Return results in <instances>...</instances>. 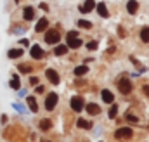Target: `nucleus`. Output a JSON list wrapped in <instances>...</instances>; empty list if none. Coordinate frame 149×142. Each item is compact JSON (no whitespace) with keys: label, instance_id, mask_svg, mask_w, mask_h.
Segmentation results:
<instances>
[{"label":"nucleus","instance_id":"39448f33","mask_svg":"<svg viewBox=\"0 0 149 142\" xmlns=\"http://www.w3.org/2000/svg\"><path fill=\"white\" fill-rule=\"evenodd\" d=\"M45 42H47V43H57V42H59V33H57V30H49L47 35H45Z\"/></svg>","mask_w":149,"mask_h":142},{"label":"nucleus","instance_id":"f8f14e48","mask_svg":"<svg viewBox=\"0 0 149 142\" xmlns=\"http://www.w3.org/2000/svg\"><path fill=\"white\" fill-rule=\"evenodd\" d=\"M85 109H87V113H88V114H94V116L101 113V107L97 106V104H92V102H90V104H87Z\"/></svg>","mask_w":149,"mask_h":142},{"label":"nucleus","instance_id":"ddd939ff","mask_svg":"<svg viewBox=\"0 0 149 142\" xmlns=\"http://www.w3.org/2000/svg\"><path fill=\"white\" fill-rule=\"evenodd\" d=\"M101 95H102V101H104V102H108V104H111L113 101H114V95H113L111 90H102V94H101Z\"/></svg>","mask_w":149,"mask_h":142},{"label":"nucleus","instance_id":"0eeeda50","mask_svg":"<svg viewBox=\"0 0 149 142\" xmlns=\"http://www.w3.org/2000/svg\"><path fill=\"white\" fill-rule=\"evenodd\" d=\"M45 74H47V78L50 80L52 85H59V74H57V71L56 70H47L45 71Z\"/></svg>","mask_w":149,"mask_h":142},{"label":"nucleus","instance_id":"a878e982","mask_svg":"<svg viewBox=\"0 0 149 142\" xmlns=\"http://www.w3.org/2000/svg\"><path fill=\"white\" fill-rule=\"evenodd\" d=\"M97 47H99L97 42H88V43H87V49H88V50H95Z\"/></svg>","mask_w":149,"mask_h":142},{"label":"nucleus","instance_id":"4be33fe9","mask_svg":"<svg viewBox=\"0 0 149 142\" xmlns=\"http://www.w3.org/2000/svg\"><path fill=\"white\" fill-rule=\"evenodd\" d=\"M141 38H142V42H149V28L148 26H144L141 30Z\"/></svg>","mask_w":149,"mask_h":142},{"label":"nucleus","instance_id":"423d86ee","mask_svg":"<svg viewBox=\"0 0 149 142\" xmlns=\"http://www.w3.org/2000/svg\"><path fill=\"white\" fill-rule=\"evenodd\" d=\"M70 104H71V109L78 113V111H81V109H83V99H81L80 95H74L73 99H71V102H70Z\"/></svg>","mask_w":149,"mask_h":142},{"label":"nucleus","instance_id":"6ab92c4d","mask_svg":"<svg viewBox=\"0 0 149 142\" xmlns=\"http://www.w3.org/2000/svg\"><path fill=\"white\" fill-rule=\"evenodd\" d=\"M10 87H12L14 90H19L21 81H19V76H17V74H14V76H12V80H10Z\"/></svg>","mask_w":149,"mask_h":142},{"label":"nucleus","instance_id":"2eb2a0df","mask_svg":"<svg viewBox=\"0 0 149 142\" xmlns=\"http://www.w3.org/2000/svg\"><path fill=\"white\" fill-rule=\"evenodd\" d=\"M23 16H24L26 21H31V19L35 17V9H33V7H26L24 12H23Z\"/></svg>","mask_w":149,"mask_h":142},{"label":"nucleus","instance_id":"7c9ffc66","mask_svg":"<svg viewBox=\"0 0 149 142\" xmlns=\"http://www.w3.org/2000/svg\"><path fill=\"white\" fill-rule=\"evenodd\" d=\"M130 61H132V63H134V64H135V66H141V64H139V61H137V59H135V57H130Z\"/></svg>","mask_w":149,"mask_h":142},{"label":"nucleus","instance_id":"6e6552de","mask_svg":"<svg viewBox=\"0 0 149 142\" xmlns=\"http://www.w3.org/2000/svg\"><path fill=\"white\" fill-rule=\"evenodd\" d=\"M30 54H31L33 59H42V57H43V50H42V47H38V45H33V47H31Z\"/></svg>","mask_w":149,"mask_h":142},{"label":"nucleus","instance_id":"aec40b11","mask_svg":"<svg viewBox=\"0 0 149 142\" xmlns=\"http://www.w3.org/2000/svg\"><path fill=\"white\" fill-rule=\"evenodd\" d=\"M76 125H78L80 128H85V130L92 127V123H90V121H87V120H83V118H80V120L76 121Z\"/></svg>","mask_w":149,"mask_h":142},{"label":"nucleus","instance_id":"bb28decb","mask_svg":"<svg viewBox=\"0 0 149 142\" xmlns=\"http://www.w3.org/2000/svg\"><path fill=\"white\" fill-rule=\"evenodd\" d=\"M116 113H118V107L111 106V109H109V118H114V116H116Z\"/></svg>","mask_w":149,"mask_h":142},{"label":"nucleus","instance_id":"f257e3e1","mask_svg":"<svg viewBox=\"0 0 149 142\" xmlns=\"http://www.w3.org/2000/svg\"><path fill=\"white\" fill-rule=\"evenodd\" d=\"M66 40H68V45L66 47H70V49H78L81 45V40L78 38V33L76 31H70L68 36H66Z\"/></svg>","mask_w":149,"mask_h":142},{"label":"nucleus","instance_id":"cd10ccee","mask_svg":"<svg viewBox=\"0 0 149 142\" xmlns=\"http://www.w3.org/2000/svg\"><path fill=\"white\" fill-rule=\"evenodd\" d=\"M127 120H128V121H137V116H134V114H127Z\"/></svg>","mask_w":149,"mask_h":142},{"label":"nucleus","instance_id":"20e7f679","mask_svg":"<svg viewBox=\"0 0 149 142\" xmlns=\"http://www.w3.org/2000/svg\"><path fill=\"white\" fill-rule=\"evenodd\" d=\"M114 135H116V139H130L132 130H130V127H123V128H118Z\"/></svg>","mask_w":149,"mask_h":142},{"label":"nucleus","instance_id":"f3484780","mask_svg":"<svg viewBox=\"0 0 149 142\" xmlns=\"http://www.w3.org/2000/svg\"><path fill=\"white\" fill-rule=\"evenodd\" d=\"M10 59H17V57H21L23 56V50L21 49H12V50H9V54H7Z\"/></svg>","mask_w":149,"mask_h":142},{"label":"nucleus","instance_id":"a211bd4d","mask_svg":"<svg viewBox=\"0 0 149 142\" xmlns=\"http://www.w3.org/2000/svg\"><path fill=\"white\" fill-rule=\"evenodd\" d=\"M66 52H68V47H66V45H57V47L54 49V54H56V56H64Z\"/></svg>","mask_w":149,"mask_h":142},{"label":"nucleus","instance_id":"1a4fd4ad","mask_svg":"<svg viewBox=\"0 0 149 142\" xmlns=\"http://www.w3.org/2000/svg\"><path fill=\"white\" fill-rule=\"evenodd\" d=\"M137 9H139V2H137V0H128V2H127V10H128L130 14H135Z\"/></svg>","mask_w":149,"mask_h":142},{"label":"nucleus","instance_id":"c756f323","mask_svg":"<svg viewBox=\"0 0 149 142\" xmlns=\"http://www.w3.org/2000/svg\"><path fill=\"white\" fill-rule=\"evenodd\" d=\"M142 90H144V94L149 97V85H144V87H142Z\"/></svg>","mask_w":149,"mask_h":142},{"label":"nucleus","instance_id":"4468645a","mask_svg":"<svg viewBox=\"0 0 149 142\" xmlns=\"http://www.w3.org/2000/svg\"><path fill=\"white\" fill-rule=\"evenodd\" d=\"M47 17H42V19H38V23H37V26H35V30L37 31H45L47 30Z\"/></svg>","mask_w":149,"mask_h":142},{"label":"nucleus","instance_id":"b1692460","mask_svg":"<svg viewBox=\"0 0 149 142\" xmlns=\"http://www.w3.org/2000/svg\"><path fill=\"white\" fill-rule=\"evenodd\" d=\"M78 26H80V28H88V30H90V28H92V23H90V21H85V19H80V21H78Z\"/></svg>","mask_w":149,"mask_h":142},{"label":"nucleus","instance_id":"473e14b6","mask_svg":"<svg viewBox=\"0 0 149 142\" xmlns=\"http://www.w3.org/2000/svg\"><path fill=\"white\" fill-rule=\"evenodd\" d=\"M42 142H49V141H42Z\"/></svg>","mask_w":149,"mask_h":142},{"label":"nucleus","instance_id":"412c9836","mask_svg":"<svg viewBox=\"0 0 149 142\" xmlns=\"http://www.w3.org/2000/svg\"><path fill=\"white\" fill-rule=\"evenodd\" d=\"M87 71H88L87 66H76V68H74V76H83Z\"/></svg>","mask_w":149,"mask_h":142},{"label":"nucleus","instance_id":"dca6fc26","mask_svg":"<svg viewBox=\"0 0 149 142\" xmlns=\"http://www.w3.org/2000/svg\"><path fill=\"white\" fill-rule=\"evenodd\" d=\"M26 102H28V106H30V109L33 113L38 111V104H37V101H35V97H26Z\"/></svg>","mask_w":149,"mask_h":142},{"label":"nucleus","instance_id":"f03ea898","mask_svg":"<svg viewBox=\"0 0 149 142\" xmlns=\"http://www.w3.org/2000/svg\"><path fill=\"white\" fill-rule=\"evenodd\" d=\"M118 90L121 92V94H130L132 92V83H130V80L128 78H121L120 81H118Z\"/></svg>","mask_w":149,"mask_h":142},{"label":"nucleus","instance_id":"9d476101","mask_svg":"<svg viewBox=\"0 0 149 142\" xmlns=\"http://www.w3.org/2000/svg\"><path fill=\"white\" fill-rule=\"evenodd\" d=\"M95 7H97V12H99V16H102V17H109V12H108V7H106V3L99 2Z\"/></svg>","mask_w":149,"mask_h":142},{"label":"nucleus","instance_id":"393cba45","mask_svg":"<svg viewBox=\"0 0 149 142\" xmlns=\"http://www.w3.org/2000/svg\"><path fill=\"white\" fill-rule=\"evenodd\" d=\"M17 70L21 71V73H30V71H33L30 64H19V68H17Z\"/></svg>","mask_w":149,"mask_h":142},{"label":"nucleus","instance_id":"9b49d317","mask_svg":"<svg viewBox=\"0 0 149 142\" xmlns=\"http://www.w3.org/2000/svg\"><path fill=\"white\" fill-rule=\"evenodd\" d=\"M94 7H95V2H94V0H85V3L80 7V10H81V12H90Z\"/></svg>","mask_w":149,"mask_h":142},{"label":"nucleus","instance_id":"72a5a7b5","mask_svg":"<svg viewBox=\"0 0 149 142\" xmlns=\"http://www.w3.org/2000/svg\"><path fill=\"white\" fill-rule=\"evenodd\" d=\"M16 2H19V0H16Z\"/></svg>","mask_w":149,"mask_h":142},{"label":"nucleus","instance_id":"2f4dec72","mask_svg":"<svg viewBox=\"0 0 149 142\" xmlns=\"http://www.w3.org/2000/svg\"><path fill=\"white\" fill-rule=\"evenodd\" d=\"M37 92H38V94H42V92H43V87H42V85H38V87H37Z\"/></svg>","mask_w":149,"mask_h":142},{"label":"nucleus","instance_id":"7ed1b4c3","mask_svg":"<svg viewBox=\"0 0 149 142\" xmlns=\"http://www.w3.org/2000/svg\"><path fill=\"white\" fill-rule=\"evenodd\" d=\"M57 104V94H54V92H50L49 95H47V99H45V107L49 109V111H52L54 107Z\"/></svg>","mask_w":149,"mask_h":142},{"label":"nucleus","instance_id":"5701e85b","mask_svg":"<svg viewBox=\"0 0 149 142\" xmlns=\"http://www.w3.org/2000/svg\"><path fill=\"white\" fill-rule=\"evenodd\" d=\"M50 127H52V121H50V120H42V121H40V128H42V130H49Z\"/></svg>","mask_w":149,"mask_h":142},{"label":"nucleus","instance_id":"c85d7f7f","mask_svg":"<svg viewBox=\"0 0 149 142\" xmlns=\"http://www.w3.org/2000/svg\"><path fill=\"white\" fill-rule=\"evenodd\" d=\"M30 83H31V85H37V83H38V78H37V76H31V78H30Z\"/></svg>","mask_w":149,"mask_h":142}]
</instances>
